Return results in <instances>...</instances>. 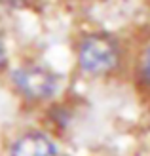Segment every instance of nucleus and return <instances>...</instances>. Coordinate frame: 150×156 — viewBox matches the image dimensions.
<instances>
[{"label":"nucleus","mask_w":150,"mask_h":156,"mask_svg":"<svg viewBox=\"0 0 150 156\" xmlns=\"http://www.w3.org/2000/svg\"><path fill=\"white\" fill-rule=\"evenodd\" d=\"M74 65L88 80H110L131 65V51L116 33L103 29L84 30L74 42Z\"/></svg>","instance_id":"nucleus-1"},{"label":"nucleus","mask_w":150,"mask_h":156,"mask_svg":"<svg viewBox=\"0 0 150 156\" xmlns=\"http://www.w3.org/2000/svg\"><path fill=\"white\" fill-rule=\"evenodd\" d=\"M8 86L27 105L53 103L63 91V76L40 61H21L8 69Z\"/></svg>","instance_id":"nucleus-2"},{"label":"nucleus","mask_w":150,"mask_h":156,"mask_svg":"<svg viewBox=\"0 0 150 156\" xmlns=\"http://www.w3.org/2000/svg\"><path fill=\"white\" fill-rule=\"evenodd\" d=\"M6 156H63L61 145L48 129H19L6 145Z\"/></svg>","instance_id":"nucleus-3"},{"label":"nucleus","mask_w":150,"mask_h":156,"mask_svg":"<svg viewBox=\"0 0 150 156\" xmlns=\"http://www.w3.org/2000/svg\"><path fill=\"white\" fill-rule=\"evenodd\" d=\"M131 74L137 90L150 101V34L131 53Z\"/></svg>","instance_id":"nucleus-4"},{"label":"nucleus","mask_w":150,"mask_h":156,"mask_svg":"<svg viewBox=\"0 0 150 156\" xmlns=\"http://www.w3.org/2000/svg\"><path fill=\"white\" fill-rule=\"evenodd\" d=\"M8 69H10V55H8V48H6L4 38L0 36V76L6 74Z\"/></svg>","instance_id":"nucleus-5"}]
</instances>
